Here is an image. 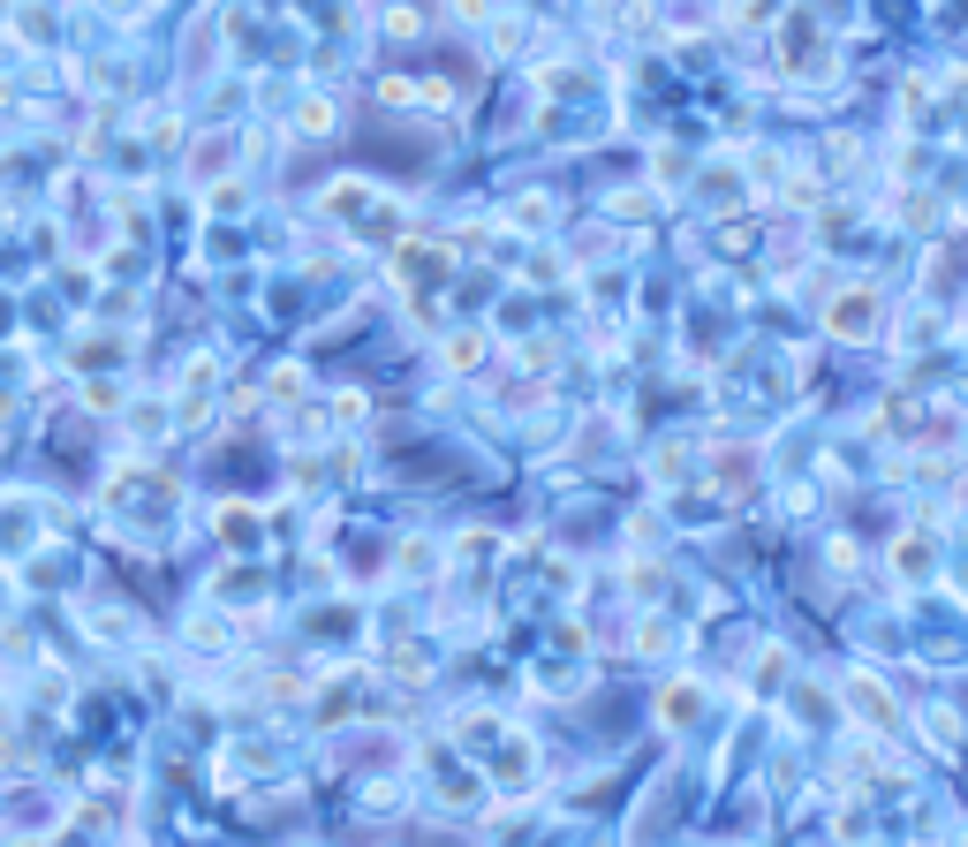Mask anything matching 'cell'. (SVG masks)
<instances>
[{"instance_id":"cell-2","label":"cell","mask_w":968,"mask_h":847,"mask_svg":"<svg viewBox=\"0 0 968 847\" xmlns=\"http://www.w3.org/2000/svg\"><path fill=\"white\" fill-rule=\"evenodd\" d=\"M893 560H901V575H923V568H931V545H923V537H908Z\"/></svg>"},{"instance_id":"cell-3","label":"cell","mask_w":968,"mask_h":847,"mask_svg":"<svg viewBox=\"0 0 968 847\" xmlns=\"http://www.w3.org/2000/svg\"><path fill=\"white\" fill-rule=\"evenodd\" d=\"M855 703H862V719H878V726H885V719H893V703H885V696H878V688H870V681H855Z\"/></svg>"},{"instance_id":"cell-1","label":"cell","mask_w":968,"mask_h":847,"mask_svg":"<svg viewBox=\"0 0 968 847\" xmlns=\"http://www.w3.org/2000/svg\"><path fill=\"white\" fill-rule=\"evenodd\" d=\"M870 326V296H847L840 311H832V334H862Z\"/></svg>"}]
</instances>
